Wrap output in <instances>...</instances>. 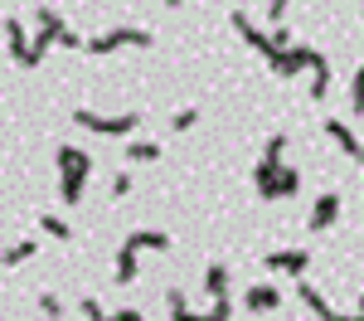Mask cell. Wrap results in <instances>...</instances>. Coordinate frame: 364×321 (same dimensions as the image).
Returning <instances> with one entry per match:
<instances>
[{"label":"cell","instance_id":"33","mask_svg":"<svg viewBox=\"0 0 364 321\" xmlns=\"http://www.w3.org/2000/svg\"><path fill=\"white\" fill-rule=\"evenodd\" d=\"M166 307H170V312H180V307H185V292L170 288V292H166Z\"/></svg>","mask_w":364,"mask_h":321},{"label":"cell","instance_id":"20","mask_svg":"<svg viewBox=\"0 0 364 321\" xmlns=\"http://www.w3.org/2000/svg\"><path fill=\"white\" fill-rule=\"evenodd\" d=\"M83 190H87V175H63V185H58V195H63L68 204L83 200Z\"/></svg>","mask_w":364,"mask_h":321},{"label":"cell","instance_id":"15","mask_svg":"<svg viewBox=\"0 0 364 321\" xmlns=\"http://www.w3.org/2000/svg\"><path fill=\"white\" fill-rule=\"evenodd\" d=\"M228 278H233V273H228L224 263H209V268H204V292H209V297H228Z\"/></svg>","mask_w":364,"mask_h":321},{"label":"cell","instance_id":"16","mask_svg":"<svg viewBox=\"0 0 364 321\" xmlns=\"http://www.w3.org/2000/svg\"><path fill=\"white\" fill-rule=\"evenodd\" d=\"M112 283H122V288L136 283V248H132V243L117 248V278H112Z\"/></svg>","mask_w":364,"mask_h":321},{"label":"cell","instance_id":"22","mask_svg":"<svg viewBox=\"0 0 364 321\" xmlns=\"http://www.w3.org/2000/svg\"><path fill=\"white\" fill-rule=\"evenodd\" d=\"M156 156H161L156 142H132V151H127V161H156Z\"/></svg>","mask_w":364,"mask_h":321},{"label":"cell","instance_id":"1","mask_svg":"<svg viewBox=\"0 0 364 321\" xmlns=\"http://www.w3.org/2000/svg\"><path fill=\"white\" fill-rule=\"evenodd\" d=\"M73 122H78L83 132H92V137H132V132L141 127V112L102 117V112H92V107H78V112H73Z\"/></svg>","mask_w":364,"mask_h":321},{"label":"cell","instance_id":"31","mask_svg":"<svg viewBox=\"0 0 364 321\" xmlns=\"http://www.w3.org/2000/svg\"><path fill=\"white\" fill-rule=\"evenodd\" d=\"M127 190H132V175L117 171V175H112V195H127Z\"/></svg>","mask_w":364,"mask_h":321},{"label":"cell","instance_id":"8","mask_svg":"<svg viewBox=\"0 0 364 321\" xmlns=\"http://www.w3.org/2000/svg\"><path fill=\"white\" fill-rule=\"evenodd\" d=\"M326 137H331L350 161H360V166H364V146H360V137L350 132V122H331V117H326Z\"/></svg>","mask_w":364,"mask_h":321},{"label":"cell","instance_id":"25","mask_svg":"<svg viewBox=\"0 0 364 321\" xmlns=\"http://www.w3.org/2000/svg\"><path fill=\"white\" fill-rule=\"evenodd\" d=\"M204 317H209V321H228V317H233V302H228V297H214V307H209Z\"/></svg>","mask_w":364,"mask_h":321},{"label":"cell","instance_id":"13","mask_svg":"<svg viewBox=\"0 0 364 321\" xmlns=\"http://www.w3.org/2000/svg\"><path fill=\"white\" fill-rule=\"evenodd\" d=\"M311 73H316V83H311V98L316 102H326V93H331V58L316 49V58H311Z\"/></svg>","mask_w":364,"mask_h":321},{"label":"cell","instance_id":"27","mask_svg":"<svg viewBox=\"0 0 364 321\" xmlns=\"http://www.w3.org/2000/svg\"><path fill=\"white\" fill-rule=\"evenodd\" d=\"M287 5H291V0H267V20H272V29L287 25Z\"/></svg>","mask_w":364,"mask_h":321},{"label":"cell","instance_id":"26","mask_svg":"<svg viewBox=\"0 0 364 321\" xmlns=\"http://www.w3.org/2000/svg\"><path fill=\"white\" fill-rule=\"evenodd\" d=\"M39 312L44 317H63V302H58L54 292H39Z\"/></svg>","mask_w":364,"mask_h":321},{"label":"cell","instance_id":"14","mask_svg":"<svg viewBox=\"0 0 364 321\" xmlns=\"http://www.w3.org/2000/svg\"><path fill=\"white\" fill-rule=\"evenodd\" d=\"M39 253V238H20V243H10L5 253H0V268H20V263H29Z\"/></svg>","mask_w":364,"mask_h":321},{"label":"cell","instance_id":"11","mask_svg":"<svg viewBox=\"0 0 364 321\" xmlns=\"http://www.w3.org/2000/svg\"><path fill=\"white\" fill-rule=\"evenodd\" d=\"M5 49H10V58H15V63L29 54V34H25V25H20L15 15H5Z\"/></svg>","mask_w":364,"mask_h":321},{"label":"cell","instance_id":"4","mask_svg":"<svg viewBox=\"0 0 364 321\" xmlns=\"http://www.w3.org/2000/svg\"><path fill=\"white\" fill-rule=\"evenodd\" d=\"M262 268H267V273H287V278H306L311 253L306 248H272V253L262 258Z\"/></svg>","mask_w":364,"mask_h":321},{"label":"cell","instance_id":"3","mask_svg":"<svg viewBox=\"0 0 364 321\" xmlns=\"http://www.w3.org/2000/svg\"><path fill=\"white\" fill-rule=\"evenodd\" d=\"M311 58H316L311 44H291V49H277V54L267 58V68H272L277 78H296L301 68H311Z\"/></svg>","mask_w":364,"mask_h":321},{"label":"cell","instance_id":"28","mask_svg":"<svg viewBox=\"0 0 364 321\" xmlns=\"http://www.w3.org/2000/svg\"><path fill=\"white\" fill-rule=\"evenodd\" d=\"M282 151H287V132H277V137L267 142V151H262V156H267V161H282Z\"/></svg>","mask_w":364,"mask_h":321},{"label":"cell","instance_id":"5","mask_svg":"<svg viewBox=\"0 0 364 321\" xmlns=\"http://www.w3.org/2000/svg\"><path fill=\"white\" fill-rule=\"evenodd\" d=\"M233 29H238V34H243V44H248V49H257L262 58L277 54V49H272V34H262V29H257L248 15H243V10H233Z\"/></svg>","mask_w":364,"mask_h":321},{"label":"cell","instance_id":"6","mask_svg":"<svg viewBox=\"0 0 364 321\" xmlns=\"http://www.w3.org/2000/svg\"><path fill=\"white\" fill-rule=\"evenodd\" d=\"M54 166H58V175H87V180H92V156L78 151V146H58Z\"/></svg>","mask_w":364,"mask_h":321},{"label":"cell","instance_id":"18","mask_svg":"<svg viewBox=\"0 0 364 321\" xmlns=\"http://www.w3.org/2000/svg\"><path fill=\"white\" fill-rule=\"evenodd\" d=\"M301 190V171H291V166H282L277 171V200H291Z\"/></svg>","mask_w":364,"mask_h":321},{"label":"cell","instance_id":"17","mask_svg":"<svg viewBox=\"0 0 364 321\" xmlns=\"http://www.w3.org/2000/svg\"><path fill=\"white\" fill-rule=\"evenodd\" d=\"M296 297H301V302H306V307H311V312H316V317H321V321H326V317H336V312H331V302H326V297H321V292L311 288L306 278H301V283H296Z\"/></svg>","mask_w":364,"mask_h":321},{"label":"cell","instance_id":"10","mask_svg":"<svg viewBox=\"0 0 364 321\" xmlns=\"http://www.w3.org/2000/svg\"><path fill=\"white\" fill-rule=\"evenodd\" d=\"M243 307H248V312H277V307H282V292L267 288V283H257V288L243 292Z\"/></svg>","mask_w":364,"mask_h":321},{"label":"cell","instance_id":"37","mask_svg":"<svg viewBox=\"0 0 364 321\" xmlns=\"http://www.w3.org/2000/svg\"><path fill=\"white\" fill-rule=\"evenodd\" d=\"M360 317H364V292H360Z\"/></svg>","mask_w":364,"mask_h":321},{"label":"cell","instance_id":"38","mask_svg":"<svg viewBox=\"0 0 364 321\" xmlns=\"http://www.w3.org/2000/svg\"><path fill=\"white\" fill-rule=\"evenodd\" d=\"M219 5H224V0H219Z\"/></svg>","mask_w":364,"mask_h":321},{"label":"cell","instance_id":"32","mask_svg":"<svg viewBox=\"0 0 364 321\" xmlns=\"http://www.w3.org/2000/svg\"><path fill=\"white\" fill-rule=\"evenodd\" d=\"M107 321H146V317H141L136 307H122V312H112V317H107Z\"/></svg>","mask_w":364,"mask_h":321},{"label":"cell","instance_id":"7","mask_svg":"<svg viewBox=\"0 0 364 321\" xmlns=\"http://www.w3.org/2000/svg\"><path fill=\"white\" fill-rule=\"evenodd\" d=\"M336 219H340V195L331 190V195H321V200L311 204V219H306V229H311V233H326L331 224H336Z\"/></svg>","mask_w":364,"mask_h":321},{"label":"cell","instance_id":"29","mask_svg":"<svg viewBox=\"0 0 364 321\" xmlns=\"http://www.w3.org/2000/svg\"><path fill=\"white\" fill-rule=\"evenodd\" d=\"M291 44H296V39H291V29H287V25L272 29V49H291Z\"/></svg>","mask_w":364,"mask_h":321},{"label":"cell","instance_id":"36","mask_svg":"<svg viewBox=\"0 0 364 321\" xmlns=\"http://www.w3.org/2000/svg\"><path fill=\"white\" fill-rule=\"evenodd\" d=\"M166 5H170V10H175V5H185V0H166Z\"/></svg>","mask_w":364,"mask_h":321},{"label":"cell","instance_id":"21","mask_svg":"<svg viewBox=\"0 0 364 321\" xmlns=\"http://www.w3.org/2000/svg\"><path fill=\"white\" fill-rule=\"evenodd\" d=\"M350 112L364 117V63L355 68V78H350Z\"/></svg>","mask_w":364,"mask_h":321},{"label":"cell","instance_id":"19","mask_svg":"<svg viewBox=\"0 0 364 321\" xmlns=\"http://www.w3.org/2000/svg\"><path fill=\"white\" fill-rule=\"evenodd\" d=\"M39 229L49 233V238H58V243H68V238H73L68 219H58V214H39Z\"/></svg>","mask_w":364,"mask_h":321},{"label":"cell","instance_id":"2","mask_svg":"<svg viewBox=\"0 0 364 321\" xmlns=\"http://www.w3.org/2000/svg\"><path fill=\"white\" fill-rule=\"evenodd\" d=\"M151 29H132V25H122V29H112V34H92L83 44V54H92V58H102V54H112V49H122V44H136V49H151Z\"/></svg>","mask_w":364,"mask_h":321},{"label":"cell","instance_id":"12","mask_svg":"<svg viewBox=\"0 0 364 321\" xmlns=\"http://www.w3.org/2000/svg\"><path fill=\"white\" fill-rule=\"evenodd\" d=\"M122 243H132V248H156V253H166L170 248V233H161V229H132L127 233V238H122Z\"/></svg>","mask_w":364,"mask_h":321},{"label":"cell","instance_id":"23","mask_svg":"<svg viewBox=\"0 0 364 321\" xmlns=\"http://www.w3.org/2000/svg\"><path fill=\"white\" fill-rule=\"evenodd\" d=\"M195 122H199V112H195V107H180V112L170 117V132H190Z\"/></svg>","mask_w":364,"mask_h":321},{"label":"cell","instance_id":"9","mask_svg":"<svg viewBox=\"0 0 364 321\" xmlns=\"http://www.w3.org/2000/svg\"><path fill=\"white\" fill-rule=\"evenodd\" d=\"M282 166H287V161H267V156H262V161L252 166V185H257V200H277V171H282Z\"/></svg>","mask_w":364,"mask_h":321},{"label":"cell","instance_id":"30","mask_svg":"<svg viewBox=\"0 0 364 321\" xmlns=\"http://www.w3.org/2000/svg\"><path fill=\"white\" fill-rule=\"evenodd\" d=\"M87 39H78V34H73V29H63V34H58V49H83Z\"/></svg>","mask_w":364,"mask_h":321},{"label":"cell","instance_id":"24","mask_svg":"<svg viewBox=\"0 0 364 321\" xmlns=\"http://www.w3.org/2000/svg\"><path fill=\"white\" fill-rule=\"evenodd\" d=\"M78 312H83L87 321H107V312H102V302H97V297H83V302H78Z\"/></svg>","mask_w":364,"mask_h":321},{"label":"cell","instance_id":"34","mask_svg":"<svg viewBox=\"0 0 364 321\" xmlns=\"http://www.w3.org/2000/svg\"><path fill=\"white\" fill-rule=\"evenodd\" d=\"M170 321H209V317H199V312H190V307H180V312H170Z\"/></svg>","mask_w":364,"mask_h":321},{"label":"cell","instance_id":"35","mask_svg":"<svg viewBox=\"0 0 364 321\" xmlns=\"http://www.w3.org/2000/svg\"><path fill=\"white\" fill-rule=\"evenodd\" d=\"M326 321H364V317H360V312H355V317H340V312H336V317H326Z\"/></svg>","mask_w":364,"mask_h":321}]
</instances>
